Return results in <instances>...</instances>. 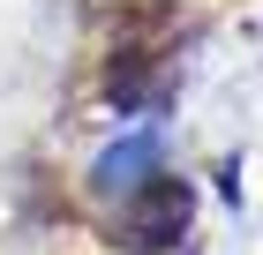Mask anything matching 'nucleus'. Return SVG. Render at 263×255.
I'll use <instances>...</instances> for the list:
<instances>
[{
	"label": "nucleus",
	"instance_id": "f257e3e1",
	"mask_svg": "<svg viewBox=\"0 0 263 255\" xmlns=\"http://www.w3.org/2000/svg\"><path fill=\"white\" fill-rule=\"evenodd\" d=\"M181 225H188V188H181V180H143L136 203L121 210V248L158 255V248H173Z\"/></svg>",
	"mask_w": 263,
	"mask_h": 255
}]
</instances>
